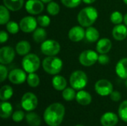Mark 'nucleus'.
<instances>
[{"label":"nucleus","mask_w":127,"mask_h":126,"mask_svg":"<svg viewBox=\"0 0 127 126\" xmlns=\"http://www.w3.org/2000/svg\"><path fill=\"white\" fill-rule=\"evenodd\" d=\"M69 83L74 89L79 91L82 90L87 85L88 76L83 71H75L70 76Z\"/></svg>","instance_id":"5"},{"label":"nucleus","mask_w":127,"mask_h":126,"mask_svg":"<svg viewBox=\"0 0 127 126\" xmlns=\"http://www.w3.org/2000/svg\"><path fill=\"white\" fill-rule=\"evenodd\" d=\"M112 36L115 40L123 41L127 37V26L126 25H116L112 32Z\"/></svg>","instance_id":"16"},{"label":"nucleus","mask_w":127,"mask_h":126,"mask_svg":"<svg viewBox=\"0 0 127 126\" xmlns=\"http://www.w3.org/2000/svg\"><path fill=\"white\" fill-rule=\"evenodd\" d=\"M63 62L62 59L56 56H47L42 61V68L44 71L51 75L58 74L63 69Z\"/></svg>","instance_id":"3"},{"label":"nucleus","mask_w":127,"mask_h":126,"mask_svg":"<svg viewBox=\"0 0 127 126\" xmlns=\"http://www.w3.org/2000/svg\"><path fill=\"white\" fill-rule=\"evenodd\" d=\"M7 76V69L4 65H0V81L1 82H4Z\"/></svg>","instance_id":"38"},{"label":"nucleus","mask_w":127,"mask_h":126,"mask_svg":"<svg viewBox=\"0 0 127 126\" xmlns=\"http://www.w3.org/2000/svg\"><path fill=\"white\" fill-rule=\"evenodd\" d=\"M98 53L93 50H86L79 56L80 63L85 67H90L98 61Z\"/></svg>","instance_id":"7"},{"label":"nucleus","mask_w":127,"mask_h":126,"mask_svg":"<svg viewBox=\"0 0 127 126\" xmlns=\"http://www.w3.org/2000/svg\"><path fill=\"white\" fill-rule=\"evenodd\" d=\"M31 44L26 40H21L16 45V52L19 56H25L31 50Z\"/></svg>","instance_id":"21"},{"label":"nucleus","mask_w":127,"mask_h":126,"mask_svg":"<svg viewBox=\"0 0 127 126\" xmlns=\"http://www.w3.org/2000/svg\"><path fill=\"white\" fill-rule=\"evenodd\" d=\"M96 0H83V1L85 3V4H92L94 2H95Z\"/></svg>","instance_id":"42"},{"label":"nucleus","mask_w":127,"mask_h":126,"mask_svg":"<svg viewBox=\"0 0 127 126\" xmlns=\"http://www.w3.org/2000/svg\"><path fill=\"white\" fill-rule=\"evenodd\" d=\"M8 37L9 36H8L7 33L6 31H4V30H1L0 32V43L3 44L5 42H7V39H8Z\"/></svg>","instance_id":"41"},{"label":"nucleus","mask_w":127,"mask_h":126,"mask_svg":"<svg viewBox=\"0 0 127 126\" xmlns=\"http://www.w3.org/2000/svg\"><path fill=\"white\" fill-rule=\"evenodd\" d=\"M86 30L83 26H74L71 27L68 33V39L74 42H78L83 39L85 37Z\"/></svg>","instance_id":"14"},{"label":"nucleus","mask_w":127,"mask_h":126,"mask_svg":"<svg viewBox=\"0 0 127 126\" xmlns=\"http://www.w3.org/2000/svg\"><path fill=\"white\" fill-rule=\"evenodd\" d=\"M36 19L38 25H39L42 27H46L51 24V19L47 15H40L36 18Z\"/></svg>","instance_id":"35"},{"label":"nucleus","mask_w":127,"mask_h":126,"mask_svg":"<svg viewBox=\"0 0 127 126\" xmlns=\"http://www.w3.org/2000/svg\"><path fill=\"white\" fill-rule=\"evenodd\" d=\"M25 117V114L22 111H16L12 115V119L16 123L21 122Z\"/></svg>","instance_id":"37"},{"label":"nucleus","mask_w":127,"mask_h":126,"mask_svg":"<svg viewBox=\"0 0 127 126\" xmlns=\"http://www.w3.org/2000/svg\"><path fill=\"white\" fill-rule=\"evenodd\" d=\"M118 114L120 118L127 123V100L121 102L118 108Z\"/></svg>","instance_id":"33"},{"label":"nucleus","mask_w":127,"mask_h":126,"mask_svg":"<svg viewBox=\"0 0 127 126\" xmlns=\"http://www.w3.org/2000/svg\"><path fill=\"white\" fill-rule=\"evenodd\" d=\"M6 29L10 33L16 34L19 31V29H20L19 24L18 25V23L14 21H9L6 24Z\"/></svg>","instance_id":"34"},{"label":"nucleus","mask_w":127,"mask_h":126,"mask_svg":"<svg viewBox=\"0 0 127 126\" xmlns=\"http://www.w3.org/2000/svg\"><path fill=\"white\" fill-rule=\"evenodd\" d=\"M124 25H126L127 26V13L124 16Z\"/></svg>","instance_id":"43"},{"label":"nucleus","mask_w":127,"mask_h":126,"mask_svg":"<svg viewBox=\"0 0 127 126\" xmlns=\"http://www.w3.org/2000/svg\"><path fill=\"white\" fill-rule=\"evenodd\" d=\"M76 100L81 105H88L92 102V98L89 92L84 90H80L76 95Z\"/></svg>","instance_id":"19"},{"label":"nucleus","mask_w":127,"mask_h":126,"mask_svg":"<svg viewBox=\"0 0 127 126\" xmlns=\"http://www.w3.org/2000/svg\"><path fill=\"white\" fill-rule=\"evenodd\" d=\"M37 19L31 16H25L19 22L20 30L24 33L33 32L37 27Z\"/></svg>","instance_id":"10"},{"label":"nucleus","mask_w":127,"mask_h":126,"mask_svg":"<svg viewBox=\"0 0 127 126\" xmlns=\"http://www.w3.org/2000/svg\"><path fill=\"white\" fill-rule=\"evenodd\" d=\"M39 57L34 53H28L24 56L22 61V68L28 74L36 72L40 67Z\"/></svg>","instance_id":"4"},{"label":"nucleus","mask_w":127,"mask_h":126,"mask_svg":"<svg viewBox=\"0 0 127 126\" xmlns=\"http://www.w3.org/2000/svg\"><path fill=\"white\" fill-rule=\"evenodd\" d=\"M42 2H44V3H49L50 1H51L52 0H41Z\"/></svg>","instance_id":"44"},{"label":"nucleus","mask_w":127,"mask_h":126,"mask_svg":"<svg viewBox=\"0 0 127 126\" xmlns=\"http://www.w3.org/2000/svg\"><path fill=\"white\" fill-rule=\"evenodd\" d=\"M37 105L38 99L34 94L27 92L22 96L21 100V105L25 111H31L37 107Z\"/></svg>","instance_id":"8"},{"label":"nucleus","mask_w":127,"mask_h":126,"mask_svg":"<svg viewBox=\"0 0 127 126\" xmlns=\"http://www.w3.org/2000/svg\"><path fill=\"white\" fill-rule=\"evenodd\" d=\"M16 52L10 46H4L0 49V63L8 65L13 62L15 58Z\"/></svg>","instance_id":"12"},{"label":"nucleus","mask_w":127,"mask_h":126,"mask_svg":"<svg viewBox=\"0 0 127 126\" xmlns=\"http://www.w3.org/2000/svg\"><path fill=\"white\" fill-rule=\"evenodd\" d=\"M112 47V41L108 38H102L99 39L96 45L97 52L100 54H106L109 53Z\"/></svg>","instance_id":"15"},{"label":"nucleus","mask_w":127,"mask_h":126,"mask_svg":"<svg viewBox=\"0 0 127 126\" xmlns=\"http://www.w3.org/2000/svg\"><path fill=\"white\" fill-rule=\"evenodd\" d=\"M26 71L23 69L15 68L12 70L8 74L9 81L14 85H21L27 80Z\"/></svg>","instance_id":"11"},{"label":"nucleus","mask_w":127,"mask_h":126,"mask_svg":"<svg viewBox=\"0 0 127 126\" xmlns=\"http://www.w3.org/2000/svg\"><path fill=\"white\" fill-rule=\"evenodd\" d=\"M98 18V12L94 7L89 6L83 8L77 15V21L83 27L92 26Z\"/></svg>","instance_id":"2"},{"label":"nucleus","mask_w":127,"mask_h":126,"mask_svg":"<svg viewBox=\"0 0 127 126\" xmlns=\"http://www.w3.org/2000/svg\"><path fill=\"white\" fill-rule=\"evenodd\" d=\"M109 57L106 54H100L98 56V62L100 65H106L109 62Z\"/></svg>","instance_id":"39"},{"label":"nucleus","mask_w":127,"mask_h":126,"mask_svg":"<svg viewBox=\"0 0 127 126\" xmlns=\"http://www.w3.org/2000/svg\"><path fill=\"white\" fill-rule=\"evenodd\" d=\"M25 7L28 13L31 15H38L44 10V2L41 0H28Z\"/></svg>","instance_id":"13"},{"label":"nucleus","mask_w":127,"mask_h":126,"mask_svg":"<svg viewBox=\"0 0 127 126\" xmlns=\"http://www.w3.org/2000/svg\"><path fill=\"white\" fill-rule=\"evenodd\" d=\"M115 72L121 79H127V58H123L117 62Z\"/></svg>","instance_id":"18"},{"label":"nucleus","mask_w":127,"mask_h":126,"mask_svg":"<svg viewBox=\"0 0 127 126\" xmlns=\"http://www.w3.org/2000/svg\"><path fill=\"white\" fill-rule=\"evenodd\" d=\"M27 82L28 85L31 88H36L39 85L40 79L39 76L35 73H31L28 74L27 77Z\"/></svg>","instance_id":"30"},{"label":"nucleus","mask_w":127,"mask_h":126,"mask_svg":"<svg viewBox=\"0 0 127 126\" xmlns=\"http://www.w3.org/2000/svg\"><path fill=\"white\" fill-rule=\"evenodd\" d=\"M76 95H77V94L75 92V89H74L72 87L65 88L62 93L63 98L65 101H71V100L76 99Z\"/></svg>","instance_id":"29"},{"label":"nucleus","mask_w":127,"mask_h":126,"mask_svg":"<svg viewBox=\"0 0 127 126\" xmlns=\"http://www.w3.org/2000/svg\"><path fill=\"white\" fill-rule=\"evenodd\" d=\"M60 43L54 39H46L41 43L40 49L42 53L47 56H57L60 51Z\"/></svg>","instance_id":"6"},{"label":"nucleus","mask_w":127,"mask_h":126,"mask_svg":"<svg viewBox=\"0 0 127 126\" xmlns=\"http://www.w3.org/2000/svg\"><path fill=\"white\" fill-rule=\"evenodd\" d=\"M13 94V90L11 86L6 85L0 89V100L1 101H7L11 98Z\"/></svg>","instance_id":"26"},{"label":"nucleus","mask_w":127,"mask_h":126,"mask_svg":"<svg viewBox=\"0 0 127 126\" xmlns=\"http://www.w3.org/2000/svg\"><path fill=\"white\" fill-rule=\"evenodd\" d=\"M13 107L11 104L8 102L3 101L1 103V117L2 119H7L12 114Z\"/></svg>","instance_id":"25"},{"label":"nucleus","mask_w":127,"mask_h":126,"mask_svg":"<svg viewBox=\"0 0 127 126\" xmlns=\"http://www.w3.org/2000/svg\"><path fill=\"white\" fill-rule=\"evenodd\" d=\"M126 86L127 87V79H126Z\"/></svg>","instance_id":"46"},{"label":"nucleus","mask_w":127,"mask_h":126,"mask_svg":"<svg viewBox=\"0 0 127 126\" xmlns=\"http://www.w3.org/2000/svg\"><path fill=\"white\" fill-rule=\"evenodd\" d=\"M109 96H110L111 100L112 101H114V102H118L121 99V93L118 92V91H113Z\"/></svg>","instance_id":"40"},{"label":"nucleus","mask_w":127,"mask_h":126,"mask_svg":"<svg viewBox=\"0 0 127 126\" xmlns=\"http://www.w3.org/2000/svg\"><path fill=\"white\" fill-rule=\"evenodd\" d=\"M25 119L27 123L30 126H39L41 124L40 117L34 112H30L27 114Z\"/></svg>","instance_id":"27"},{"label":"nucleus","mask_w":127,"mask_h":126,"mask_svg":"<svg viewBox=\"0 0 127 126\" xmlns=\"http://www.w3.org/2000/svg\"><path fill=\"white\" fill-rule=\"evenodd\" d=\"M46 9H47L48 13L51 16H56L60 11V5L58 4V3L53 1L48 3Z\"/></svg>","instance_id":"31"},{"label":"nucleus","mask_w":127,"mask_h":126,"mask_svg":"<svg viewBox=\"0 0 127 126\" xmlns=\"http://www.w3.org/2000/svg\"><path fill=\"white\" fill-rule=\"evenodd\" d=\"M123 1H124V3H125V4L127 5V0H123Z\"/></svg>","instance_id":"45"},{"label":"nucleus","mask_w":127,"mask_h":126,"mask_svg":"<svg viewBox=\"0 0 127 126\" xmlns=\"http://www.w3.org/2000/svg\"><path fill=\"white\" fill-rule=\"evenodd\" d=\"M110 21L112 22V23L115 24V25L121 24L122 22L124 21V16L120 11L118 10L114 11L110 15Z\"/></svg>","instance_id":"32"},{"label":"nucleus","mask_w":127,"mask_h":126,"mask_svg":"<svg viewBox=\"0 0 127 126\" xmlns=\"http://www.w3.org/2000/svg\"><path fill=\"white\" fill-rule=\"evenodd\" d=\"M65 107L59 102L50 105L45 111L43 118L45 123L49 126H58L63 120L65 116Z\"/></svg>","instance_id":"1"},{"label":"nucleus","mask_w":127,"mask_h":126,"mask_svg":"<svg viewBox=\"0 0 127 126\" xmlns=\"http://www.w3.org/2000/svg\"><path fill=\"white\" fill-rule=\"evenodd\" d=\"M82 126V125H77V126Z\"/></svg>","instance_id":"47"},{"label":"nucleus","mask_w":127,"mask_h":126,"mask_svg":"<svg viewBox=\"0 0 127 126\" xmlns=\"http://www.w3.org/2000/svg\"><path fill=\"white\" fill-rule=\"evenodd\" d=\"M52 85L57 91H63L66 88L67 81L64 76L57 74L52 79Z\"/></svg>","instance_id":"20"},{"label":"nucleus","mask_w":127,"mask_h":126,"mask_svg":"<svg viewBox=\"0 0 127 126\" xmlns=\"http://www.w3.org/2000/svg\"><path fill=\"white\" fill-rule=\"evenodd\" d=\"M47 36V32L46 30L42 27H37L33 32V39L36 43H42L45 40H46Z\"/></svg>","instance_id":"24"},{"label":"nucleus","mask_w":127,"mask_h":126,"mask_svg":"<svg viewBox=\"0 0 127 126\" xmlns=\"http://www.w3.org/2000/svg\"><path fill=\"white\" fill-rule=\"evenodd\" d=\"M95 89L97 94L101 97H106L110 95L113 91V85L107 79H100L95 83Z\"/></svg>","instance_id":"9"},{"label":"nucleus","mask_w":127,"mask_h":126,"mask_svg":"<svg viewBox=\"0 0 127 126\" xmlns=\"http://www.w3.org/2000/svg\"><path fill=\"white\" fill-rule=\"evenodd\" d=\"M9 9L4 5L0 6V24L1 25L7 24L10 21V12Z\"/></svg>","instance_id":"28"},{"label":"nucleus","mask_w":127,"mask_h":126,"mask_svg":"<svg viewBox=\"0 0 127 126\" xmlns=\"http://www.w3.org/2000/svg\"><path fill=\"white\" fill-rule=\"evenodd\" d=\"M99 37H100V33L97 28L92 26L87 27L85 33V38L89 42L91 43L95 42L99 39Z\"/></svg>","instance_id":"22"},{"label":"nucleus","mask_w":127,"mask_h":126,"mask_svg":"<svg viewBox=\"0 0 127 126\" xmlns=\"http://www.w3.org/2000/svg\"><path fill=\"white\" fill-rule=\"evenodd\" d=\"M118 122V117L112 112H106L100 118V123L103 126H115Z\"/></svg>","instance_id":"17"},{"label":"nucleus","mask_w":127,"mask_h":126,"mask_svg":"<svg viewBox=\"0 0 127 126\" xmlns=\"http://www.w3.org/2000/svg\"><path fill=\"white\" fill-rule=\"evenodd\" d=\"M83 0H61L64 6L68 8H75L79 6Z\"/></svg>","instance_id":"36"},{"label":"nucleus","mask_w":127,"mask_h":126,"mask_svg":"<svg viewBox=\"0 0 127 126\" xmlns=\"http://www.w3.org/2000/svg\"><path fill=\"white\" fill-rule=\"evenodd\" d=\"M4 5L12 11L19 10L24 5V0H3Z\"/></svg>","instance_id":"23"}]
</instances>
